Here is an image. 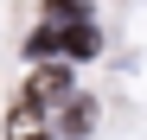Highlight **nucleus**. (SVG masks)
<instances>
[{
  "label": "nucleus",
  "mask_w": 147,
  "mask_h": 140,
  "mask_svg": "<svg viewBox=\"0 0 147 140\" xmlns=\"http://www.w3.org/2000/svg\"><path fill=\"white\" fill-rule=\"evenodd\" d=\"M64 89H70L64 70H38V77H32V102H51V96H64Z\"/></svg>",
  "instance_id": "obj_1"
},
{
  "label": "nucleus",
  "mask_w": 147,
  "mask_h": 140,
  "mask_svg": "<svg viewBox=\"0 0 147 140\" xmlns=\"http://www.w3.org/2000/svg\"><path fill=\"white\" fill-rule=\"evenodd\" d=\"M26 51H32V57H45V51H70V32H51V26H38V32L26 38Z\"/></svg>",
  "instance_id": "obj_2"
},
{
  "label": "nucleus",
  "mask_w": 147,
  "mask_h": 140,
  "mask_svg": "<svg viewBox=\"0 0 147 140\" xmlns=\"http://www.w3.org/2000/svg\"><path fill=\"white\" fill-rule=\"evenodd\" d=\"M90 115H96V108H90V102H77V108L64 115V127H70V134H83V127H90Z\"/></svg>",
  "instance_id": "obj_3"
},
{
  "label": "nucleus",
  "mask_w": 147,
  "mask_h": 140,
  "mask_svg": "<svg viewBox=\"0 0 147 140\" xmlns=\"http://www.w3.org/2000/svg\"><path fill=\"white\" fill-rule=\"evenodd\" d=\"M51 13H70V19H83V0H51Z\"/></svg>",
  "instance_id": "obj_4"
}]
</instances>
